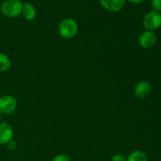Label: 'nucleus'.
<instances>
[{"label": "nucleus", "mask_w": 161, "mask_h": 161, "mask_svg": "<svg viewBox=\"0 0 161 161\" xmlns=\"http://www.w3.org/2000/svg\"><path fill=\"white\" fill-rule=\"evenodd\" d=\"M11 67V61L9 57L0 52V72H5Z\"/></svg>", "instance_id": "9d476101"}, {"label": "nucleus", "mask_w": 161, "mask_h": 161, "mask_svg": "<svg viewBox=\"0 0 161 161\" xmlns=\"http://www.w3.org/2000/svg\"><path fill=\"white\" fill-rule=\"evenodd\" d=\"M111 161H127V158L121 154H115L112 157Z\"/></svg>", "instance_id": "2eb2a0df"}, {"label": "nucleus", "mask_w": 161, "mask_h": 161, "mask_svg": "<svg viewBox=\"0 0 161 161\" xmlns=\"http://www.w3.org/2000/svg\"><path fill=\"white\" fill-rule=\"evenodd\" d=\"M17 102L14 96L5 94L0 97V113L2 115H10L16 110Z\"/></svg>", "instance_id": "20e7f679"}, {"label": "nucleus", "mask_w": 161, "mask_h": 161, "mask_svg": "<svg viewBox=\"0 0 161 161\" xmlns=\"http://www.w3.org/2000/svg\"><path fill=\"white\" fill-rule=\"evenodd\" d=\"M126 0H100L102 7L110 12H118L124 8Z\"/></svg>", "instance_id": "0eeeda50"}, {"label": "nucleus", "mask_w": 161, "mask_h": 161, "mask_svg": "<svg viewBox=\"0 0 161 161\" xmlns=\"http://www.w3.org/2000/svg\"><path fill=\"white\" fill-rule=\"evenodd\" d=\"M6 148H7L9 150L13 151V150H15V149H17V143L15 140L11 139L10 141H9L7 143H6Z\"/></svg>", "instance_id": "ddd939ff"}, {"label": "nucleus", "mask_w": 161, "mask_h": 161, "mask_svg": "<svg viewBox=\"0 0 161 161\" xmlns=\"http://www.w3.org/2000/svg\"><path fill=\"white\" fill-rule=\"evenodd\" d=\"M152 91L151 84L147 81H140L136 84L134 89L135 95L139 99L146 98Z\"/></svg>", "instance_id": "423d86ee"}, {"label": "nucleus", "mask_w": 161, "mask_h": 161, "mask_svg": "<svg viewBox=\"0 0 161 161\" xmlns=\"http://www.w3.org/2000/svg\"><path fill=\"white\" fill-rule=\"evenodd\" d=\"M142 25L147 31H155L161 27V14L157 11L152 10L147 13L143 17Z\"/></svg>", "instance_id": "7ed1b4c3"}, {"label": "nucleus", "mask_w": 161, "mask_h": 161, "mask_svg": "<svg viewBox=\"0 0 161 161\" xmlns=\"http://www.w3.org/2000/svg\"><path fill=\"white\" fill-rule=\"evenodd\" d=\"M127 161H148V158L146 153L140 150H135L127 157Z\"/></svg>", "instance_id": "9b49d317"}, {"label": "nucleus", "mask_w": 161, "mask_h": 161, "mask_svg": "<svg viewBox=\"0 0 161 161\" xmlns=\"http://www.w3.org/2000/svg\"><path fill=\"white\" fill-rule=\"evenodd\" d=\"M52 161H70V159L65 154H58L53 157Z\"/></svg>", "instance_id": "4468645a"}, {"label": "nucleus", "mask_w": 161, "mask_h": 161, "mask_svg": "<svg viewBox=\"0 0 161 161\" xmlns=\"http://www.w3.org/2000/svg\"><path fill=\"white\" fill-rule=\"evenodd\" d=\"M14 136V129L8 123H0V145H6Z\"/></svg>", "instance_id": "6e6552de"}, {"label": "nucleus", "mask_w": 161, "mask_h": 161, "mask_svg": "<svg viewBox=\"0 0 161 161\" xmlns=\"http://www.w3.org/2000/svg\"><path fill=\"white\" fill-rule=\"evenodd\" d=\"M1 120H2V114L0 113V123H1Z\"/></svg>", "instance_id": "f3484780"}, {"label": "nucleus", "mask_w": 161, "mask_h": 161, "mask_svg": "<svg viewBox=\"0 0 161 161\" xmlns=\"http://www.w3.org/2000/svg\"><path fill=\"white\" fill-rule=\"evenodd\" d=\"M152 6L154 11L161 12V0H152Z\"/></svg>", "instance_id": "f8f14e48"}, {"label": "nucleus", "mask_w": 161, "mask_h": 161, "mask_svg": "<svg viewBox=\"0 0 161 161\" xmlns=\"http://www.w3.org/2000/svg\"><path fill=\"white\" fill-rule=\"evenodd\" d=\"M21 14L26 20H32L36 17V9L35 6L31 3H23Z\"/></svg>", "instance_id": "1a4fd4ad"}, {"label": "nucleus", "mask_w": 161, "mask_h": 161, "mask_svg": "<svg viewBox=\"0 0 161 161\" xmlns=\"http://www.w3.org/2000/svg\"><path fill=\"white\" fill-rule=\"evenodd\" d=\"M157 42V35L152 31H146L140 35L138 38L139 45L144 49L152 48Z\"/></svg>", "instance_id": "39448f33"}, {"label": "nucleus", "mask_w": 161, "mask_h": 161, "mask_svg": "<svg viewBox=\"0 0 161 161\" xmlns=\"http://www.w3.org/2000/svg\"><path fill=\"white\" fill-rule=\"evenodd\" d=\"M126 1L129 2V3H132V4H141L145 0H126Z\"/></svg>", "instance_id": "dca6fc26"}, {"label": "nucleus", "mask_w": 161, "mask_h": 161, "mask_svg": "<svg viewBox=\"0 0 161 161\" xmlns=\"http://www.w3.org/2000/svg\"><path fill=\"white\" fill-rule=\"evenodd\" d=\"M22 6L21 0H5L0 6V11L5 17L16 18L21 15Z\"/></svg>", "instance_id": "f257e3e1"}, {"label": "nucleus", "mask_w": 161, "mask_h": 161, "mask_svg": "<svg viewBox=\"0 0 161 161\" xmlns=\"http://www.w3.org/2000/svg\"><path fill=\"white\" fill-rule=\"evenodd\" d=\"M78 24L72 18L63 19L58 26L60 36L65 39H71L75 37L78 33Z\"/></svg>", "instance_id": "f03ea898"}]
</instances>
